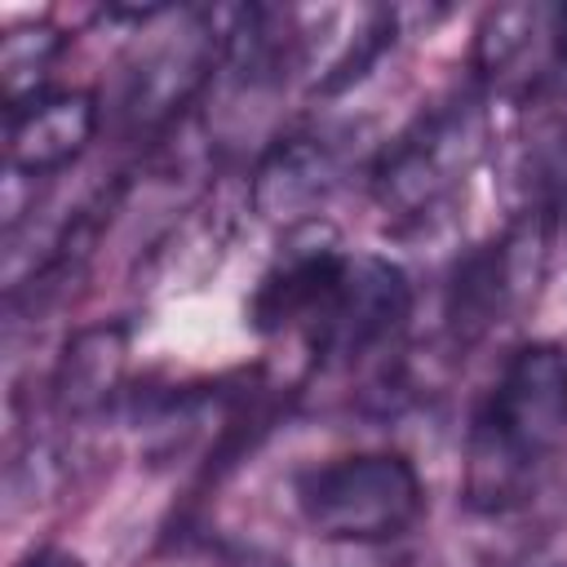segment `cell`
<instances>
[{
	"instance_id": "cell-1",
	"label": "cell",
	"mask_w": 567,
	"mask_h": 567,
	"mask_svg": "<svg viewBox=\"0 0 567 567\" xmlns=\"http://www.w3.org/2000/svg\"><path fill=\"white\" fill-rule=\"evenodd\" d=\"M567 439V350L527 341L478 403L465 439V501L478 514L518 509Z\"/></svg>"
},
{
	"instance_id": "cell-2",
	"label": "cell",
	"mask_w": 567,
	"mask_h": 567,
	"mask_svg": "<svg viewBox=\"0 0 567 567\" xmlns=\"http://www.w3.org/2000/svg\"><path fill=\"white\" fill-rule=\"evenodd\" d=\"M487 102L456 89L421 106L372 164V199L390 221H425L447 204L487 155Z\"/></svg>"
},
{
	"instance_id": "cell-3",
	"label": "cell",
	"mask_w": 567,
	"mask_h": 567,
	"mask_svg": "<svg viewBox=\"0 0 567 567\" xmlns=\"http://www.w3.org/2000/svg\"><path fill=\"white\" fill-rule=\"evenodd\" d=\"M297 509L323 540L381 545L403 536L421 509L425 487L403 452H350L297 474Z\"/></svg>"
},
{
	"instance_id": "cell-4",
	"label": "cell",
	"mask_w": 567,
	"mask_h": 567,
	"mask_svg": "<svg viewBox=\"0 0 567 567\" xmlns=\"http://www.w3.org/2000/svg\"><path fill=\"white\" fill-rule=\"evenodd\" d=\"M549 230L554 213H518L501 239L474 248L456 266L447 288V328L461 346L487 337L536 292L549 257Z\"/></svg>"
},
{
	"instance_id": "cell-5",
	"label": "cell",
	"mask_w": 567,
	"mask_h": 567,
	"mask_svg": "<svg viewBox=\"0 0 567 567\" xmlns=\"http://www.w3.org/2000/svg\"><path fill=\"white\" fill-rule=\"evenodd\" d=\"M412 315V284L385 257H350L341 284L310 328V354L319 363H359L390 346Z\"/></svg>"
},
{
	"instance_id": "cell-6",
	"label": "cell",
	"mask_w": 567,
	"mask_h": 567,
	"mask_svg": "<svg viewBox=\"0 0 567 567\" xmlns=\"http://www.w3.org/2000/svg\"><path fill=\"white\" fill-rule=\"evenodd\" d=\"M350 252L341 248L337 230L328 221H297L275 261L266 266L252 301H248V323L266 337L275 332H301L310 337V328L319 323V315L328 310L341 270H346Z\"/></svg>"
},
{
	"instance_id": "cell-7",
	"label": "cell",
	"mask_w": 567,
	"mask_h": 567,
	"mask_svg": "<svg viewBox=\"0 0 567 567\" xmlns=\"http://www.w3.org/2000/svg\"><path fill=\"white\" fill-rule=\"evenodd\" d=\"M478 80L509 97H540L563 75L558 58V4H505L492 9L474 40Z\"/></svg>"
},
{
	"instance_id": "cell-8",
	"label": "cell",
	"mask_w": 567,
	"mask_h": 567,
	"mask_svg": "<svg viewBox=\"0 0 567 567\" xmlns=\"http://www.w3.org/2000/svg\"><path fill=\"white\" fill-rule=\"evenodd\" d=\"M346 164H350L346 137H337L328 128L288 133L257 159L248 199L261 217L297 226V217H306L315 204H323L341 186Z\"/></svg>"
},
{
	"instance_id": "cell-9",
	"label": "cell",
	"mask_w": 567,
	"mask_h": 567,
	"mask_svg": "<svg viewBox=\"0 0 567 567\" xmlns=\"http://www.w3.org/2000/svg\"><path fill=\"white\" fill-rule=\"evenodd\" d=\"M97 128V102L84 89L35 93L4 111V164L18 177H44L71 164Z\"/></svg>"
},
{
	"instance_id": "cell-10",
	"label": "cell",
	"mask_w": 567,
	"mask_h": 567,
	"mask_svg": "<svg viewBox=\"0 0 567 567\" xmlns=\"http://www.w3.org/2000/svg\"><path fill=\"white\" fill-rule=\"evenodd\" d=\"M124 354H128V346H124L120 323L84 328L58 363V377H53L58 408L80 416V412H93L97 403H106V394L115 390V381L124 372Z\"/></svg>"
},
{
	"instance_id": "cell-11",
	"label": "cell",
	"mask_w": 567,
	"mask_h": 567,
	"mask_svg": "<svg viewBox=\"0 0 567 567\" xmlns=\"http://www.w3.org/2000/svg\"><path fill=\"white\" fill-rule=\"evenodd\" d=\"M62 49V35L49 27V22H35V27H13L0 44V89H4V111L44 93V75L53 66Z\"/></svg>"
},
{
	"instance_id": "cell-12",
	"label": "cell",
	"mask_w": 567,
	"mask_h": 567,
	"mask_svg": "<svg viewBox=\"0 0 567 567\" xmlns=\"http://www.w3.org/2000/svg\"><path fill=\"white\" fill-rule=\"evenodd\" d=\"M18 567H84V558L71 549H58V545H40V549L22 554Z\"/></svg>"
},
{
	"instance_id": "cell-13",
	"label": "cell",
	"mask_w": 567,
	"mask_h": 567,
	"mask_svg": "<svg viewBox=\"0 0 567 567\" xmlns=\"http://www.w3.org/2000/svg\"><path fill=\"white\" fill-rule=\"evenodd\" d=\"M558 567H567V563H558Z\"/></svg>"
}]
</instances>
